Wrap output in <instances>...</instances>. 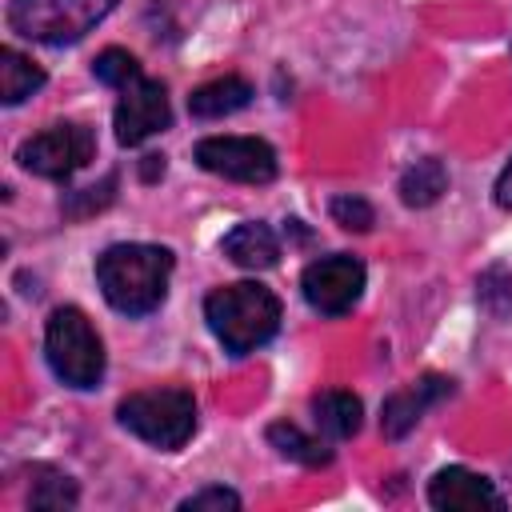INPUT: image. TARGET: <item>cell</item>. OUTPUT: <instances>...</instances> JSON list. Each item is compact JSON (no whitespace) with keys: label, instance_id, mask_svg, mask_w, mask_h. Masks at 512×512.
I'll use <instances>...</instances> for the list:
<instances>
[{"label":"cell","instance_id":"obj_14","mask_svg":"<svg viewBox=\"0 0 512 512\" xmlns=\"http://www.w3.org/2000/svg\"><path fill=\"white\" fill-rule=\"evenodd\" d=\"M312 420H316L320 432H328L336 440H348L364 424V404H360V396H352L344 388H328V392L312 396Z\"/></svg>","mask_w":512,"mask_h":512},{"label":"cell","instance_id":"obj_13","mask_svg":"<svg viewBox=\"0 0 512 512\" xmlns=\"http://www.w3.org/2000/svg\"><path fill=\"white\" fill-rule=\"evenodd\" d=\"M248 100H252V84L244 76H216L188 96V112L196 120H220L248 108Z\"/></svg>","mask_w":512,"mask_h":512},{"label":"cell","instance_id":"obj_15","mask_svg":"<svg viewBox=\"0 0 512 512\" xmlns=\"http://www.w3.org/2000/svg\"><path fill=\"white\" fill-rule=\"evenodd\" d=\"M44 68L36 60H28L16 48H0V104H24L32 92L44 88Z\"/></svg>","mask_w":512,"mask_h":512},{"label":"cell","instance_id":"obj_5","mask_svg":"<svg viewBox=\"0 0 512 512\" xmlns=\"http://www.w3.org/2000/svg\"><path fill=\"white\" fill-rule=\"evenodd\" d=\"M120 0H8V28L36 44L84 40Z\"/></svg>","mask_w":512,"mask_h":512},{"label":"cell","instance_id":"obj_4","mask_svg":"<svg viewBox=\"0 0 512 512\" xmlns=\"http://www.w3.org/2000/svg\"><path fill=\"white\" fill-rule=\"evenodd\" d=\"M44 356L68 388H96L104 380V344L80 308H56L48 316Z\"/></svg>","mask_w":512,"mask_h":512},{"label":"cell","instance_id":"obj_6","mask_svg":"<svg viewBox=\"0 0 512 512\" xmlns=\"http://www.w3.org/2000/svg\"><path fill=\"white\" fill-rule=\"evenodd\" d=\"M92 156H96V136H92V128L72 124V120L48 124L44 132L28 136V140L16 148L20 168L32 172V176H44V180H68V176H76Z\"/></svg>","mask_w":512,"mask_h":512},{"label":"cell","instance_id":"obj_23","mask_svg":"<svg viewBox=\"0 0 512 512\" xmlns=\"http://www.w3.org/2000/svg\"><path fill=\"white\" fill-rule=\"evenodd\" d=\"M492 192H496V204L512 212V160H508V164H504V172L496 176V188H492Z\"/></svg>","mask_w":512,"mask_h":512},{"label":"cell","instance_id":"obj_22","mask_svg":"<svg viewBox=\"0 0 512 512\" xmlns=\"http://www.w3.org/2000/svg\"><path fill=\"white\" fill-rule=\"evenodd\" d=\"M180 508L184 512H236L240 508V496L232 492V488H220V484H212V488H200V492H192V496H184L180 500Z\"/></svg>","mask_w":512,"mask_h":512},{"label":"cell","instance_id":"obj_3","mask_svg":"<svg viewBox=\"0 0 512 512\" xmlns=\"http://www.w3.org/2000/svg\"><path fill=\"white\" fill-rule=\"evenodd\" d=\"M120 424L140 436L144 444L160 448V452H176L192 440L196 432V400L188 388H148V392H132L120 400L116 408Z\"/></svg>","mask_w":512,"mask_h":512},{"label":"cell","instance_id":"obj_1","mask_svg":"<svg viewBox=\"0 0 512 512\" xmlns=\"http://www.w3.org/2000/svg\"><path fill=\"white\" fill-rule=\"evenodd\" d=\"M172 280V252L160 244H112L96 256V284L124 316H148L164 304Z\"/></svg>","mask_w":512,"mask_h":512},{"label":"cell","instance_id":"obj_8","mask_svg":"<svg viewBox=\"0 0 512 512\" xmlns=\"http://www.w3.org/2000/svg\"><path fill=\"white\" fill-rule=\"evenodd\" d=\"M364 264L360 256H348V252H332V256H320L304 268L300 276V292L304 300L320 312V316H344L360 292H364Z\"/></svg>","mask_w":512,"mask_h":512},{"label":"cell","instance_id":"obj_24","mask_svg":"<svg viewBox=\"0 0 512 512\" xmlns=\"http://www.w3.org/2000/svg\"><path fill=\"white\" fill-rule=\"evenodd\" d=\"M140 172H144V180H156V176H164V156H144Z\"/></svg>","mask_w":512,"mask_h":512},{"label":"cell","instance_id":"obj_9","mask_svg":"<svg viewBox=\"0 0 512 512\" xmlns=\"http://www.w3.org/2000/svg\"><path fill=\"white\" fill-rule=\"evenodd\" d=\"M168 120H172V108H168V92H164L160 80H136L132 88H124V96L116 104V116H112L116 140L124 148H136L148 136L164 132Z\"/></svg>","mask_w":512,"mask_h":512},{"label":"cell","instance_id":"obj_7","mask_svg":"<svg viewBox=\"0 0 512 512\" xmlns=\"http://www.w3.org/2000/svg\"><path fill=\"white\" fill-rule=\"evenodd\" d=\"M196 164L236 184H268L280 172L276 148L260 136H208L196 144Z\"/></svg>","mask_w":512,"mask_h":512},{"label":"cell","instance_id":"obj_18","mask_svg":"<svg viewBox=\"0 0 512 512\" xmlns=\"http://www.w3.org/2000/svg\"><path fill=\"white\" fill-rule=\"evenodd\" d=\"M76 480L56 472V468H36V480H32V492H28V504L32 508H72L76 504Z\"/></svg>","mask_w":512,"mask_h":512},{"label":"cell","instance_id":"obj_21","mask_svg":"<svg viewBox=\"0 0 512 512\" xmlns=\"http://www.w3.org/2000/svg\"><path fill=\"white\" fill-rule=\"evenodd\" d=\"M112 188H116V176H104L100 184H92V188H80V192H72L60 208H64V216H72V220H80V216H88V212H96V208H104L108 200H112Z\"/></svg>","mask_w":512,"mask_h":512},{"label":"cell","instance_id":"obj_2","mask_svg":"<svg viewBox=\"0 0 512 512\" xmlns=\"http://www.w3.org/2000/svg\"><path fill=\"white\" fill-rule=\"evenodd\" d=\"M204 320H208L212 336L224 344V352L248 356L280 332V300L272 288H264L256 280L224 284V288L208 292Z\"/></svg>","mask_w":512,"mask_h":512},{"label":"cell","instance_id":"obj_12","mask_svg":"<svg viewBox=\"0 0 512 512\" xmlns=\"http://www.w3.org/2000/svg\"><path fill=\"white\" fill-rule=\"evenodd\" d=\"M220 252H224L236 268L264 272V268H272V264L280 260V240H276V232H272L268 224L244 220V224H236V228L220 240Z\"/></svg>","mask_w":512,"mask_h":512},{"label":"cell","instance_id":"obj_10","mask_svg":"<svg viewBox=\"0 0 512 512\" xmlns=\"http://www.w3.org/2000/svg\"><path fill=\"white\" fill-rule=\"evenodd\" d=\"M428 504L440 508V512H480V508L504 512V496L492 488V480L464 468V464L440 468L428 480Z\"/></svg>","mask_w":512,"mask_h":512},{"label":"cell","instance_id":"obj_20","mask_svg":"<svg viewBox=\"0 0 512 512\" xmlns=\"http://www.w3.org/2000/svg\"><path fill=\"white\" fill-rule=\"evenodd\" d=\"M328 212H332V220H336L340 228H348V232H368V228L376 224V212H372V204H368L364 196H332Z\"/></svg>","mask_w":512,"mask_h":512},{"label":"cell","instance_id":"obj_19","mask_svg":"<svg viewBox=\"0 0 512 512\" xmlns=\"http://www.w3.org/2000/svg\"><path fill=\"white\" fill-rule=\"evenodd\" d=\"M92 76L100 80V84H108V88H132L136 80H144L140 76V60L128 52V48H104L96 60H92Z\"/></svg>","mask_w":512,"mask_h":512},{"label":"cell","instance_id":"obj_17","mask_svg":"<svg viewBox=\"0 0 512 512\" xmlns=\"http://www.w3.org/2000/svg\"><path fill=\"white\" fill-rule=\"evenodd\" d=\"M268 444H272L284 460H296V464H304V468H324V464H332V448L320 444L316 436L300 432V428L288 424V420L268 424Z\"/></svg>","mask_w":512,"mask_h":512},{"label":"cell","instance_id":"obj_16","mask_svg":"<svg viewBox=\"0 0 512 512\" xmlns=\"http://www.w3.org/2000/svg\"><path fill=\"white\" fill-rule=\"evenodd\" d=\"M444 192H448V168H444V160H436V156H424V160L408 164L404 176H400V200H404L408 208H428V204H436Z\"/></svg>","mask_w":512,"mask_h":512},{"label":"cell","instance_id":"obj_11","mask_svg":"<svg viewBox=\"0 0 512 512\" xmlns=\"http://www.w3.org/2000/svg\"><path fill=\"white\" fill-rule=\"evenodd\" d=\"M452 392H456V384H452L448 376H436V372L412 380V384L400 388V392H392V396L384 400V412H380V428H384V436H388V440L408 436V432L424 420V412H428L432 404L448 400Z\"/></svg>","mask_w":512,"mask_h":512}]
</instances>
